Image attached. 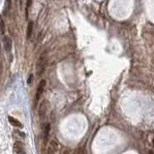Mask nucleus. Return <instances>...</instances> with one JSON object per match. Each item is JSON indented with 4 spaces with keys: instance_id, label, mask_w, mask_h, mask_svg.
<instances>
[{
    "instance_id": "f257e3e1",
    "label": "nucleus",
    "mask_w": 154,
    "mask_h": 154,
    "mask_svg": "<svg viewBox=\"0 0 154 154\" xmlns=\"http://www.w3.org/2000/svg\"><path fill=\"white\" fill-rule=\"evenodd\" d=\"M46 62H47V58H46V54L43 52L41 54V56L38 58L36 62V74L38 77H41L42 74L45 72V68H46Z\"/></svg>"
},
{
    "instance_id": "f8f14e48",
    "label": "nucleus",
    "mask_w": 154,
    "mask_h": 154,
    "mask_svg": "<svg viewBox=\"0 0 154 154\" xmlns=\"http://www.w3.org/2000/svg\"><path fill=\"white\" fill-rule=\"evenodd\" d=\"M149 154H154V153H153V151H151V150H150V151H149Z\"/></svg>"
},
{
    "instance_id": "1a4fd4ad",
    "label": "nucleus",
    "mask_w": 154,
    "mask_h": 154,
    "mask_svg": "<svg viewBox=\"0 0 154 154\" xmlns=\"http://www.w3.org/2000/svg\"><path fill=\"white\" fill-rule=\"evenodd\" d=\"M32 31H33V22H29L28 26H27V33H26V37L27 39L31 38V35H32Z\"/></svg>"
},
{
    "instance_id": "0eeeda50",
    "label": "nucleus",
    "mask_w": 154,
    "mask_h": 154,
    "mask_svg": "<svg viewBox=\"0 0 154 154\" xmlns=\"http://www.w3.org/2000/svg\"><path fill=\"white\" fill-rule=\"evenodd\" d=\"M50 123H47L44 128V142H45V143H47V139H49V136H50Z\"/></svg>"
},
{
    "instance_id": "f03ea898",
    "label": "nucleus",
    "mask_w": 154,
    "mask_h": 154,
    "mask_svg": "<svg viewBox=\"0 0 154 154\" xmlns=\"http://www.w3.org/2000/svg\"><path fill=\"white\" fill-rule=\"evenodd\" d=\"M50 109V103L47 100H45L43 102L41 103V105H40L39 107V116L41 118H43L46 116L47 111H49Z\"/></svg>"
},
{
    "instance_id": "39448f33",
    "label": "nucleus",
    "mask_w": 154,
    "mask_h": 154,
    "mask_svg": "<svg viewBox=\"0 0 154 154\" xmlns=\"http://www.w3.org/2000/svg\"><path fill=\"white\" fill-rule=\"evenodd\" d=\"M8 120H9V123L11 125L15 126V127H18V128H22L23 125L20 121H18L17 118L13 117V116H8Z\"/></svg>"
},
{
    "instance_id": "20e7f679",
    "label": "nucleus",
    "mask_w": 154,
    "mask_h": 154,
    "mask_svg": "<svg viewBox=\"0 0 154 154\" xmlns=\"http://www.w3.org/2000/svg\"><path fill=\"white\" fill-rule=\"evenodd\" d=\"M3 45H4V49L7 50V52H10L12 49V40L10 37L4 36L3 37Z\"/></svg>"
},
{
    "instance_id": "9b49d317",
    "label": "nucleus",
    "mask_w": 154,
    "mask_h": 154,
    "mask_svg": "<svg viewBox=\"0 0 154 154\" xmlns=\"http://www.w3.org/2000/svg\"><path fill=\"white\" fill-rule=\"evenodd\" d=\"M18 154H26V153H25V151H22V152H20V153H18Z\"/></svg>"
},
{
    "instance_id": "423d86ee",
    "label": "nucleus",
    "mask_w": 154,
    "mask_h": 154,
    "mask_svg": "<svg viewBox=\"0 0 154 154\" xmlns=\"http://www.w3.org/2000/svg\"><path fill=\"white\" fill-rule=\"evenodd\" d=\"M14 151L17 154L24 151V145H23V142H16L14 143Z\"/></svg>"
},
{
    "instance_id": "7ed1b4c3",
    "label": "nucleus",
    "mask_w": 154,
    "mask_h": 154,
    "mask_svg": "<svg viewBox=\"0 0 154 154\" xmlns=\"http://www.w3.org/2000/svg\"><path fill=\"white\" fill-rule=\"evenodd\" d=\"M45 85H46V81H45V79H42V81L39 83L38 87H37V90H36V96H35V103L36 104L38 103V101L40 100V98H41L42 94H43L44 89H45Z\"/></svg>"
},
{
    "instance_id": "6e6552de",
    "label": "nucleus",
    "mask_w": 154,
    "mask_h": 154,
    "mask_svg": "<svg viewBox=\"0 0 154 154\" xmlns=\"http://www.w3.org/2000/svg\"><path fill=\"white\" fill-rule=\"evenodd\" d=\"M57 148H58V145H57V142H56V140H52L50 142V147H49V154H54L55 151L57 150Z\"/></svg>"
},
{
    "instance_id": "9d476101",
    "label": "nucleus",
    "mask_w": 154,
    "mask_h": 154,
    "mask_svg": "<svg viewBox=\"0 0 154 154\" xmlns=\"http://www.w3.org/2000/svg\"><path fill=\"white\" fill-rule=\"evenodd\" d=\"M31 4H32V0H27V2H26V16L27 17H28V10L30 9Z\"/></svg>"
}]
</instances>
